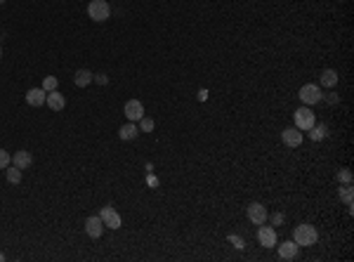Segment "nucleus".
<instances>
[{"mask_svg":"<svg viewBox=\"0 0 354 262\" xmlns=\"http://www.w3.org/2000/svg\"><path fill=\"white\" fill-rule=\"evenodd\" d=\"M338 180H340V182H345V184H352V172H349L347 168H342V170L338 172Z\"/></svg>","mask_w":354,"mask_h":262,"instance_id":"obj_25","label":"nucleus"},{"mask_svg":"<svg viewBox=\"0 0 354 262\" xmlns=\"http://www.w3.org/2000/svg\"><path fill=\"white\" fill-rule=\"evenodd\" d=\"M3 260H5V253H3V250H0V262H3Z\"/></svg>","mask_w":354,"mask_h":262,"instance_id":"obj_30","label":"nucleus"},{"mask_svg":"<svg viewBox=\"0 0 354 262\" xmlns=\"http://www.w3.org/2000/svg\"><path fill=\"white\" fill-rule=\"evenodd\" d=\"M92 76H95V73H92L90 69H78V71L74 73V85L76 88H87L92 83Z\"/></svg>","mask_w":354,"mask_h":262,"instance_id":"obj_16","label":"nucleus"},{"mask_svg":"<svg viewBox=\"0 0 354 262\" xmlns=\"http://www.w3.org/2000/svg\"><path fill=\"white\" fill-rule=\"evenodd\" d=\"M283 217H286V215H283V213H274V215H267V220H272V225H274V227H279L281 222H283Z\"/></svg>","mask_w":354,"mask_h":262,"instance_id":"obj_27","label":"nucleus"},{"mask_svg":"<svg viewBox=\"0 0 354 262\" xmlns=\"http://www.w3.org/2000/svg\"><path fill=\"white\" fill-rule=\"evenodd\" d=\"M45 104H48L52 111H61L64 106H67V99H64V95H61L59 90H52L48 92V97H45Z\"/></svg>","mask_w":354,"mask_h":262,"instance_id":"obj_11","label":"nucleus"},{"mask_svg":"<svg viewBox=\"0 0 354 262\" xmlns=\"http://www.w3.org/2000/svg\"><path fill=\"white\" fill-rule=\"evenodd\" d=\"M5 177H7V182H10V184H19V182H21V170H19L17 165L10 163L5 168Z\"/></svg>","mask_w":354,"mask_h":262,"instance_id":"obj_19","label":"nucleus"},{"mask_svg":"<svg viewBox=\"0 0 354 262\" xmlns=\"http://www.w3.org/2000/svg\"><path fill=\"white\" fill-rule=\"evenodd\" d=\"M137 135H140V128H137V123H132V121H128L125 125H121V128H118V137H121L123 142L137 140Z\"/></svg>","mask_w":354,"mask_h":262,"instance_id":"obj_13","label":"nucleus"},{"mask_svg":"<svg viewBox=\"0 0 354 262\" xmlns=\"http://www.w3.org/2000/svg\"><path fill=\"white\" fill-rule=\"evenodd\" d=\"M99 217H102V222H104L106 229H121V225H123L121 215L114 210V206H104L102 213H99Z\"/></svg>","mask_w":354,"mask_h":262,"instance_id":"obj_5","label":"nucleus"},{"mask_svg":"<svg viewBox=\"0 0 354 262\" xmlns=\"http://www.w3.org/2000/svg\"><path fill=\"white\" fill-rule=\"evenodd\" d=\"M229 244H234V248H238V250H244L246 248V244H244V238L238 236V234H229Z\"/></svg>","mask_w":354,"mask_h":262,"instance_id":"obj_24","label":"nucleus"},{"mask_svg":"<svg viewBox=\"0 0 354 262\" xmlns=\"http://www.w3.org/2000/svg\"><path fill=\"white\" fill-rule=\"evenodd\" d=\"M338 80H340V76H338L336 69H324L321 71V85L324 88H336Z\"/></svg>","mask_w":354,"mask_h":262,"instance_id":"obj_17","label":"nucleus"},{"mask_svg":"<svg viewBox=\"0 0 354 262\" xmlns=\"http://www.w3.org/2000/svg\"><path fill=\"white\" fill-rule=\"evenodd\" d=\"M340 199L345 203H347L349 208H352V184H347V187H342L340 189Z\"/></svg>","mask_w":354,"mask_h":262,"instance_id":"obj_22","label":"nucleus"},{"mask_svg":"<svg viewBox=\"0 0 354 262\" xmlns=\"http://www.w3.org/2000/svg\"><path fill=\"white\" fill-rule=\"evenodd\" d=\"M137 123H140V125H137V128H140L142 133H151V130L156 128V123H153V118H149V116H142V118H140V121H137Z\"/></svg>","mask_w":354,"mask_h":262,"instance_id":"obj_20","label":"nucleus"},{"mask_svg":"<svg viewBox=\"0 0 354 262\" xmlns=\"http://www.w3.org/2000/svg\"><path fill=\"white\" fill-rule=\"evenodd\" d=\"M326 99H328L330 104H338V99H340V97H338L336 92H330V95H328V97H326Z\"/></svg>","mask_w":354,"mask_h":262,"instance_id":"obj_29","label":"nucleus"},{"mask_svg":"<svg viewBox=\"0 0 354 262\" xmlns=\"http://www.w3.org/2000/svg\"><path fill=\"white\" fill-rule=\"evenodd\" d=\"M257 241H260V246H264V248H274V246H276V232H274V227L260 225V229H257Z\"/></svg>","mask_w":354,"mask_h":262,"instance_id":"obj_9","label":"nucleus"},{"mask_svg":"<svg viewBox=\"0 0 354 262\" xmlns=\"http://www.w3.org/2000/svg\"><path fill=\"white\" fill-rule=\"evenodd\" d=\"M104 229H106V227H104V222H102L99 215H90V217L85 220V234L90 238H99L104 234Z\"/></svg>","mask_w":354,"mask_h":262,"instance_id":"obj_8","label":"nucleus"},{"mask_svg":"<svg viewBox=\"0 0 354 262\" xmlns=\"http://www.w3.org/2000/svg\"><path fill=\"white\" fill-rule=\"evenodd\" d=\"M293 241L298 246H314L319 241V232H317V227H312V225H298L293 229Z\"/></svg>","mask_w":354,"mask_h":262,"instance_id":"obj_1","label":"nucleus"},{"mask_svg":"<svg viewBox=\"0 0 354 262\" xmlns=\"http://www.w3.org/2000/svg\"><path fill=\"white\" fill-rule=\"evenodd\" d=\"M3 3H5V0H0V5H3Z\"/></svg>","mask_w":354,"mask_h":262,"instance_id":"obj_32","label":"nucleus"},{"mask_svg":"<svg viewBox=\"0 0 354 262\" xmlns=\"http://www.w3.org/2000/svg\"><path fill=\"white\" fill-rule=\"evenodd\" d=\"M87 17L92 21H106L111 17V5L106 0H90V5H87Z\"/></svg>","mask_w":354,"mask_h":262,"instance_id":"obj_2","label":"nucleus"},{"mask_svg":"<svg viewBox=\"0 0 354 262\" xmlns=\"http://www.w3.org/2000/svg\"><path fill=\"white\" fill-rule=\"evenodd\" d=\"M281 140H283V144L291 146V149H295V146L302 144V130H298L293 125V128H286L283 133H281Z\"/></svg>","mask_w":354,"mask_h":262,"instance_id":"obj_10","label":"nucleus"},{"mask_svg":"<svg viewBox=\"0 0 354 262\" xmlns=\"http://www.w3.org/2000/svg\"><path fill=\"white\" fill-rule=\"evenodd\" d=\"M293 121H295V128L307 133V130L317 123V116H314V111H312L309 106H300V109L293 114Z\"/></svg>","mask_w":354,"mask_h":262,"instance_id":"obj_4","label":"nucleus"},{"mask_svg":"<svg viewBox=\"0 0 354 262\" xmlns=\"http://www.w3.org/2000/svg\"><path fill=\"white\" fill-rule=\"evenodd\" d=\"M298 248L300 246L295 244V241H283V244L279 246V257L281 260H295V257H298Z\"/></svg>","mask_w":354,"mask_h":262,"instance_id":"obj_14","label":"nucleus"},{"mask_svg":"<svg viewBox=\"0 0 354 262\" xmlns=\"http://www.w3.org/2000/svg\"><path fill=\"white\" fill-rule=\"evenodd\" d=\"M246 213H248V220H251L253 225H257V227L264 225V222H267V215H269L267 208H264L262 203H257V201H253L251 206L246 208Z\"/></svg>","mask_w":354,"mask_h":262,"instance_id":"obj_6","label":"nucleus"},{"mask_svg":"<svg viewBox=\"0 0 354 262\" xmlns=\"http://www.w3.org/2000/svg\"><path fill=\"white\" fill-rule=\"evenodd\" d=\"M92 83H97V85H106V83H109V76H106V73H95V76H92Z\"/></svg>","mask_w":354,"mask_h":262,"instance_id":"obj_26","label":"nucleus"},{"mask_svg":"<svg viewBox=\"0 0 354 262\" xmlns=\"http://www.w3.org/2000/svg\"><path fill=\"white\" fill-rule=\"evenodd\" d=\"M123 114H125V118L132 123H137L142 116H144V104L140 102V99H128L125 102V106H123Z\"/></svg>","mask_w":354,"mask_h":262,"instance_id":"obj_7","label":"nucleus"},{"mask_svg":"<svg viewBox=\"0 0 354 262\" xmlns=\"http://www.w3.org/2000/svg\"><path fill=\"white\" fill-rule=\"evenodd\" d=\"M57 85H59V80H57V76H45V78H43V90H45V92L57 90Z\"/></svg>","mask_w":354,"mask_h":262,"instance_id":"obj_21","label":"nucleus"},{"mask_svg":"<svg viewBox=\"0 0 354 262\" xmlns=\"http://www.w3.org/2000/svg\"><path fill=\"white\" fill-rule=\"evenodd\" d=\"M0 57H3V48H0Z\"/></svg>","mask_w":354,"mask_h":262,"instance_id":"obj_31","label":"nucleus"},{"mask_svg":"<svg viewBox=\"0 0 354 262\" xmlns=\"http://www.w3.org/2000/svg\"><path fill=\"white\" fill-rule=\"evenodd\" d=\"M147 184H149V187H151V189H156V187H159V177H156V175H153V172H149V175H147Z\"/></svg>","mask_w":354,"mask_h":262,"instance_id":"obj_28","label":"nucleus"},{"mask_svg":"<svg viewBox=\"0 0 354 262\" xmlns=\"http://www.w3.org/2000/svg\"><path fill=\"white\" fill-rule=\"evenodd\" d=\"M45 97H48V92H45L43 88H31V90L26 92V104H31V106H43Z\"/></svg>","mask_w":354,"mask_h":262,"instance_id":"obj_12","label":"nucleus"},{"mask_svg":"<svg viewBox=\"0 0 354 262\" xmlns=\"http://www.w3.org/2000/svg\"><path fill=\"white\" fill-rule=\"evenodd\" d=\"M300 102L305 104V106H312V104H319L321 99H324V95H321V90H319L317 83H305V85L300 88L298 92Z\"/></svg>","mask_w":354,"mask_h":262,"instance_id":"obj_3","label":"nucleus"},{"mask_svg":"<svg viewBox=\"0 0 354 262\" xmlns=\"http://www.w3.org/2000/svg\"><path fill=\"white\" fill-rule=\"evenodd\" d=\"M307 133H309V137L314 142H319V140H326V135H328V128H326L324 123H321V125H317V123H314V125H312L309 130H307Z\"/></svg>","mask_w":354,"mask_h":262,"instance_id":"obj_18","label":"nucleus"},{"mask_svg":"<svg viewBox=\"0 0 354 262\" xmlns=\"http://www.w3.org/2000/svg\"><path fill=\"white\" fill-rule=\"evenodd\" d=\"M12 165H17L19 170H26V168H31V165H33V156H31V151H24V149H21V151H17L12 156Z\"/></svg>","mask_w":354,"mask_h":262,"instance_id":"obj_15","label":"nucleus"},{"mask_svg":"<svg viewBox=\"0 0 354 262\" xmlns=\"http://www.w3.org/2000/svg\"><path fill=\"white\" fill-rule=\"evenodd\" d=\"M10 163H12V156H10L5 149H0V170H5Z\"/></svg>","mask_w":354,"mask_h":262,"instance_id":"obj_23","label":"nucleus"}]
</instances>
